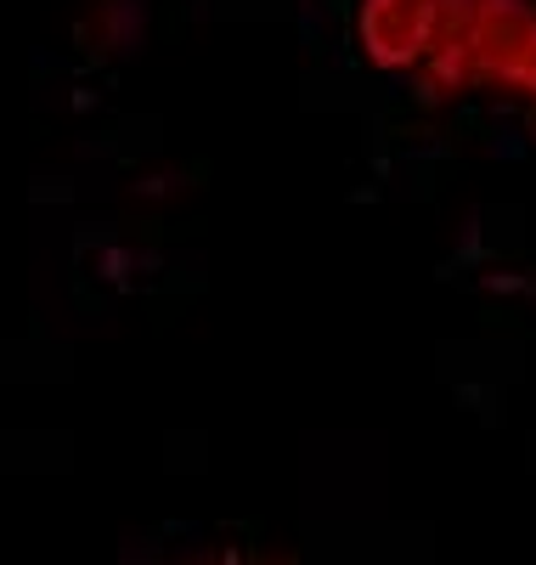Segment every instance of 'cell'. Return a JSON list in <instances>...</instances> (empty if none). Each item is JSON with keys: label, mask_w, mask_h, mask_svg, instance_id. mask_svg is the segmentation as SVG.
Returning a JSON list of instances; mask_svg holds the SVG:
<instances>
[{"label": "cell", "mask_w": 536, "mask_h": 565, "mask_svg": "<svg viewBox=\"0 0 536 565\" xmlns=\"http://www.w3.org/2000/svg\"><path fill=\"white\" fill-rule=\"evenodd\" d=\"M435 29H441V0H362L356 34L362 52L378 68H412L429 57Z\"/></svg>", "instance_id": "obj_1"}]
</instances>
